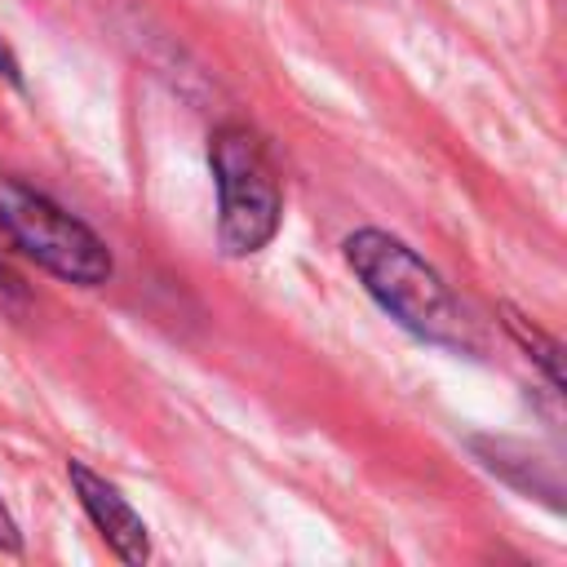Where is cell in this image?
<instances>
[{"mask_svg": "<svg viewBox=\"0 0 567 567\" xmlns=\"http://www.w3.org/2000/svg\"><path fill=\"white\" fill-rule=\"evenodd\" d=\"M346 261L368 288V297L412 337L447 346V350H478L474 319L452 297V288L390 230L363 226L346 235Z\"/></svg>", "mask_w": 567, "mask_h": 567, "instance_id": "cell-1", "label": "cell"}, {"mask_svg": "<svg viewBox=\"0 0 567 567\" xmlns=\"http://www.w3.org/2000/svg\"><path fill=\"white\" fill-rule=\"evenodd\" d=\"M0 80H9L13 89H22V66H18V58H13V49L0 40Z\"/></svg>", "mask_w": 567, "mask_h": 567, "instance_id": "cell-7", "label": "cell"}, {"mask_svg": "<svg viewBox=\"0 0 567 567\" xmlns=\"http://www.w3.org/2000/svg\"><path fill=\"white\" fill-rule=\"evenodd\" d=\"M66 478L89 514V523L102 532V540L111 545V554L128 567H142L151 558V532L142 523V514L128 505V496H120L115 483H106L97 470H89L84 461H66Z\"/></svg>", "mask_w": 567, "mask_h": 567, "instance_id": "cell-4", "label": "cell"}, {"mask_svg": "<svg viewBox=\"0 0 567 567\" xmlns=\"http://www.w3.org/2000/svg\"><path fill=\"white\" fill-rule=\"evenodd\" d=\"M217 182V244L226 257H252L279 235L284 190L257 128L226 120L208 142Z\"/></svg>", "mask_w": 567, "mask_h": 567, "instance_id": "cell-2", "label": "cell"}, {"mask_svg": "<svg viewBox=\"0 0 567 567\" xmlns=\"http://www.w3.org/2000/svg\"><path fill=\"white\" fill-rule=\"evenodd\" d=\"M0 549L4 554H22V532H18L13 514L4 509V501H0Z\"/></svg>", "mask_w": 567, "mask_h": 567, "instance_id": "cell-6", "label": "cell"}, {"mask_svg": "<svg viewBox=\"0 0 567 567\" xmlns=\"http://www.w3.org/2000/svg\"><path fill=\"white\" fill-rule=\"evenodd\" d=\"M0 230L49 275L80 284V288H97L111 279L115 261L106 252V244L80 221L71 217L62 204H53L49 195L0 177Z\"/></svg>", "mask_w": 567, "mask_h": 567, "instance_id": "cell-3", "label": "cell"}, {"mask_svg": "<svg viewBox=\"0 0 567 567\" xmlns=\"http://www.w3.org/2000/svg\"><path fill=\"white\" fill-rule=\"evenodd\" d=\"M505 328H509V337L527 350V359L540 363V372H545V381L554 385V394H563V350H558V341L545 337V332H540L532 319H523L514 306H505Z\"/></svg>", "mask_w": 567, "mask_h": 567, "instance_id": "cell-5", "label": "cell"}, {"mask_svg": "<svg viewBox=\"0 0 567 567\" xmlns=\"http://www.w3.org/2000/svg\"><path fill=\"white\" fill-rule=\"evenodd\" d=\"M0 297H18V279H13V270L0 261Z\"/></svg>", "mask_w": 567, "mask_h": 567, "instance_id": "cell-8", "label": "cell"}]
</instances>
